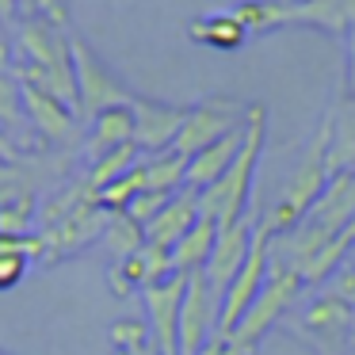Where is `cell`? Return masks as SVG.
<instances>
[{
    "instance_id": "obj_38",
    "label": "cell",
    "mask_w": 355,
    "mask_h": 355,
    "mask_svg": "<svg viewBox=\"0 0 355 355\" xmlns=\"http://www.w3.org/2000/svg\"><path fill=\"white\" fill-rule=\"evenodd\" d=\"M347 237H352V241H355V222H352V230H347Z\"/></svg>"
},
{
    "instance_id": "obj_15",
    "label": "cell",
    "mask_w": 355,
    "mask_h": 355,
    "mask_svg": "<svg viewBox=\"0 0 355 355\" xmlns=\"http://www.w3.org/2000/svg\"><path fill=\"white\" fill-rule=\"evenodd\" d=\"M291 27H317L347 39L355 27V0H291Z\"/></svg>"
},
{
    "instance_id": "obj_41",
    "label": "cell",
    "mask_w": 355,
    "mask_h": 355,
    "mask_svg": "<svg viewBox=\"0 0 355 355\" xmlns=\"http://www.w3.org/2000/svg\"><path fill=\"white\" fill-rule=\"evenodd\" d=\"M0 355H12V352H4V347H0Z\"/></svg>"
},
{
    "instance_id": "obj_30",
    "label": "cell",
    "mask_w": 355,
    "mask_h": 355,
    "mask_svg": "<svg viewBox=\"0 0 355 355\" xmlns=\"http://www.w3.org/2000/svg\"><path fill=\"white\" fill-rule=\"evenodd\" d=\"M324 294H332V298H340L344 306L355 309V260H347L344 268L336 271V279L324 286Z\"/></svg>"
},
{
    "instance_id": "obj_1",
    "label": "cell",
    "mask_w": 355,
    "mask_h": 355,
    "mask_svg": "<svg viewBox=\"0 0 355 355\" xmlns=\"http://www.w3.org/2000/svg\"><path fill=\"white\" fill-rule=\"evenodd\" d=\"M73 27H58L50 19H24L16 27V77L39 92L62 100L77 111V65H73Z\"/></svg>"
},
{
    "instance_id": "obj_24",
    "label": "cell",
    "mask_w": 355,
    "mask_h": 355,
    "mask_svg": "<svg viewBox=\"0 0 355 355\" xmlns=\"http://www.w3.org/2000/svg\"><path fill=\"white\" fill-rule=\"evenodd\" d=\"M100 245H103V252L111 256V263H123V260H130V256H138L149 241H146V230H141L130 214H111Z\"/></svg>"
},
{
    "instance_id": "obj_37",
    "label": "cell",
    "mask_w": 355,
    "mask_h": 355,
    "mask_svg": "<svg viewBox=\"0 0 355 355\" xmlns=\"http://www.w3.org/2000/svg\"><path fill=\"white\" fill-rule=\"evenodd\" d=\"M0 69H8V46L0 42Z\"/></svg>"
},
{
    "instance_id": "obj_9",
    "label": "cell",
    "mask_w": 355,
    "mask_h": 355,
    "mask_svg": "<svg viewBox=\"0 0 355 355\" xmlns=\"http://www.w3.org/2000/svg\"><path fill=\"white\" fill-rule=\"evenodd\" d=\"M256 225H260V218H256V210H248L245 218H237L233 225H218V245L214 252H210L207 268H202V275L214 283V291H230V283L241 275V268H245L248 252H252V241H256Z\"/></svg>"
},
{
    "instance_id": "obj_42",
    "label": "cell",
    "mask_w": 355,
    "mask_h": 355,
    "mask_svg": "<svg viewBox=\"0 0 355 355\" xmlns=\"http://www.w3.org/2000/svg\"><path fill=\"white\" fill-rule=\"evenodd\" d=\"M352 260H355V252H352Z\"/></svg>"
},
{
    "instance_id": "obj_25",
    "label": "cell",
    "mask_w": 355,
    "mask_h": 355,
    "mask_svg": "<svg viewBox=\"0 0 355 355\" xmlns=\"http://www.w3.org/2000/svg\"><path fill=\"white\" fill-rule=\"evenodd\" d=\"M39 195L24 191L19 199L4 202L0 207V237H35V225H39Z\"/></svg>"
},
{
    "instance_id": "obj_26",
    "label": "cell",
    "mask_w": 355,
    "mask_h": 355,
    "mask_svg": "<svg viewBox=\"0 0 355 355\" xmlns=\"http://www.w3.org/2000/svg\"><path fill=\"white\" fill-rule=\"evenodd\" d=\"M141 161H146V153H141L138 146H126V149H119V153H107V157H100V161H92L88 184H92L96 191H103V187L119 184V180L126 176V172H134Z\"/></svg>"
},
{
    "instance_id": "obj_10",
    "label": "cell",
    "mask_w": 355,
    "mask_h": 355,
    "mask_svg": "<svg viewBox=\"0 0 355 355\" xmlns=\"http://www.w3.org/2000/svg\"><path fill=\"white\" fill-rule=\"evenodd\" d=\"M130 111H134V123H138V138L134 141H138V149L146 157H153V153H168L176 146L191 107H184V103H161V100H149V96H134Z\"/></svg>"
},
{
    "instance_id": "obj_40",
    "label": "cell",
    "mask_w": 355,
    "mask_h": 355,
    "mask_svg": "<svg viewBox=\"0 0 355 355\" xmlns=\"http://www.w3.org/2000/svg\"><path fill=\"white\" fill-rule=\"evenodd\" d=\"M0 42H4V24H0Z\"/></svg>"
},
{
    "instance_id": "obj_5",
    "label": "cell",
    "mask_w": 355,
    "mask_h": 355,
    "mask_svg": "<svg viewBox=\"0 0 355 355\" xmlns=\"http://www.w3.org/2000/svg\"><path fill=\"white\" fill-rule=\"evenodd\" d=\"M302 286H306V283H302L298 271L271 268L268 271V283H263V291H260V298L252 302V309L245 313V321H241L230 336L237 340L248 355H256V352H260V344H263V336H268V332L286 317V309L294 306V298L302 294Z\"/></svg>"
},
{
    "instance_id": "obj_2",
    "label": "cell",
    "mask_w": 355,
    "mask_h": 355,
    "mask_svg": "<svg viewBox=\"0 0 355 355\" xmlns=\"http://www.w3.org/2000/svg\"><path fill=\"white\" fill-rule=\"evenodd\" d=\"M263 138H268V111L263 103H248V123H245V146H241L237 161L230 164L222 180L207 191H199V210L202 218L218 225H233L252 210V184H256V164L263 153Z\"/></svg>"
},
{
    "instance_id": "obj_21",
    "label": "cell",
    "mask_w": 355,
    "mask_h": 355,
    "mask_svg": "<svg viewBox=\"0 0 355 355\" xmlns=\"http://www.w3.org/2000/svg\"><path fill=\"white\" fill-rule=\"evenodd\" d=\"M214 245H218V222L199 218L195 230L172 248V263H176V271L180 275H195V271H202L207 260H210V252H214Z\"/></svg>"
},
{
    "instance_id": "obj_27",
    "label": "cell",
    "mask_w": 355,
    "mask_h": 355,
    "mask_svg": "<svg viewBox=\"0 0 355 355\" xmlns=\"http://www.w3.org/2000/svg\"><path fill=\"white\" fill-rule=\"evenodd\" d=\"M107 340H111V347H115V352H134V347L153 344V332H149L146 317H123V321L111 324Z\"/></svg>"
},
{
    "instance_id": "obj_8",
    "label": "cell",
    "mask_w": 355,
    "mask_h": 355,
    "mask_svg": "<svg viewBox=\"0 0 355 355\" xmlns=\"http://www.w3.org/2000/svg\"><path fill=\"white\" fill-rule=\"evenodd\" d=\"M187 294V275H168L164 283H153L141 291L146 302V321L153 332V347L161 355H180V309Z\"/></svg>"
},
{
    "instance_id": "obj_12",
    "label": "cell",
    "mask_w": 355,
    "mask_h": 355,
    "mask_svg": "<svg viewBox=\"0 0 355 355\" xmlns=\"http://www.w3.org/2000/svg\"><path fill=\"white\" fill-rule=\"evenodd\" d=\"M24 107H27V119H31L42 146H65V141H73L77 123H80V115L73 107H65L62 100H54V96L39 92L31 85H24Z\"/></svg>"
},
{
    "instance_id": "obj_20",
    "label": "cell",
    "mask_w": 355,
    "mask_h": 355,
    "mask_svg": "<svg viewBox=\"0 0 355 355\" xmlns=\"http://www.w3.org/2000/svg\"><path fill=\"white\" fill-rule=\"evenodd\" d=\"M230 16L248 35H271L291 27V0H237L230 4Z\"/></svg>"
},
{
    "instance_id": "obj_31",
    "label": "cell",
    "mask_w": 355,
    "mask_h": 355,
    "mask_svg": "<svg viewBox=\"0 0 355 355\" xmlns=\"http://www.w3.org/2000/svg\"><path fill=\"white\" fill-rule=\"evenodd\" d=\"M24 191H31V184L19 176L16 164H0V207H4V202H12V199H19Z\"/></svg>"
},
{
    "instance_id": "obj_19",
    "label": "cell",
    "mask_w": 355,
    "mask_h": 355,
    "mask_svg": "<svg viewBox=\"0 0 355 355\" xmlns=\"http://www.w3.org/2000/svg\"><path fill=\"white\" fill-rule=\"evenodd\" d=\"M332 141H329V164L336 172H355V96H340L336 107L329 111Z\"/></svg>"
},
{
    "instance_id": "obj_17",
    "label": "cell",
    "mask_w": 355,
    "mask_h": 355,
    "mask_svg": "<svg viewBox=\"0 0 355 355\" xmlns=\"http://www.w3.org/2000/svg\"><path fill=\"white\" fill-rule=\"evenodd\" d=\"M352 306H344L340 298H332V294H317L313 302L306 306V313H302V324H306L309 332H313L321 344H340L344 336H352Z\"/></svg>"
},
{
    "instance_id": "obj_32",
    "label": "cell",
    "mask_w": 355,
    "mask_h": 355,
    "mask_svg": "<svg viewBox=\"0 0 355 355\" xmlns=\"http://www.w3.org/2000/svg\"><path fill=\"white\" fill-rule=\"evenodd\" d=\"M344 92L355 96V27L344 39Z\"/></svg>"
},
{
    "instance_id": "obj_23",
    "label": "cell",
    "mask_w": 355,
    "mask_h": 355,
    "mask_svg": "<svg viewBox=\"0 0 355 355\" xmlns=\"http://www.w3.org/2000/svg\"><path fill=\"white\" fill-rule=\"evenodd\" d=\"M187 168H191V161L184 153H176V149L146 157V191L180 195L187 187Z\"/></svg>"
},
{
    "instance_id": "obj_3",
    "label": "cell",
    "mask_w": 355,
    "mask_h": 355,
    "mask_svg": "<svg viewBox=\"0 0 355 355\" xmlns=\"http://www.w3.org/2000/svg\"><path fill=\"white\" fill-rule=\"evenodd\" d=\"M329 141H332V123H329V115H324L321 123H317L313 138L306 141V149H302L294 172L286 176V184H283V191H279L275 207L263 214V222H268V230L275 233V237H279V233H286V230H294V225H298L302 218L317 207V199L324 195V187H329V180H332Z\"/></svg>"
},
{
    "instance_id": "obj_29",
    "label": "cell",
    "mask_w": 355,
    "mask_h": 355,
    "mask_svg": "<svg viewBox=\"0 0 355 355\" xmlns=\"http://www.w3.org/2000/svg\"><path fill=\"white\" fill-rule=\"evenodd\" d=\"M27 268H31V260H27V256L0 252V291H12V286H19V283H24Z\"/></svg>"
},
{
    "instance_id": "obj_7",
    "label": "cell",
    "mask_w": 355,
    "mask_h": 355,
    "mask_svg": "<svg viewBox=\"0 0 355 355\" xmlns=\"http://www.w3.org/2000/svg\"><path fill=\"white\" fill-rule=\"evenodd\" d=\"M245 123H248V107H237L233 100L191 103L187 123H184V130H180V138H176L172 149L191 161V157H199L202 149H210V146H218L222 138H230V134L245 130Z\"/></svg>"
},
{
    "instance_id": "obj_36",
    "label": "cell",
    "mask_w": 355,
    "mask_h": 355,
    "mask_svg": "<svg viewBox=\"0 0 355 355\" xmlns=\"http://www.w3.org/2000/svg\"><path fill=\"white\" fill-rule=\"evenodd\" d=\"M115 355H161V352H157L153 344H146V347H134V352H115Z\"/></svg>"
},
{
    "instance_id": "obj_28",
    "label": "cell",
    "mask_w": 355,
    "mask_h": 355,
    "mask_svg": "<svg viewBox=\"0 0 355 355\" xmlns=\"http://www.w3.org/2000/svg\"><path fill=\"white\" fill-rule=\"evenodd\" d=\"M168 202H172V195H161V191H141L138 199H134L130 207H126V214H130L134 222L141 225V230H146V225L153 222V218L161 214V210L168 207Z\"/></svg>"
},
{
    "instance_id": "obj_4",
    "label": "cell",
    "mask_w": 355,
    "mask_h": 355,
    "mask_svg": "<svg viewBox=\"0 0 355 355\" xmlns=\"http://www.w3.org/2000/svg\"><path fill=\"white\" fill-rule=\"evenodd\" d=\"M69 42H73V65H77V96H80L77 115L92 123V119L103 115V111L130 107L134 92L111 73V65L103 62L77 31H69Z\"/></svg>"
},
{
    "instance_id": "obj_18",
    "label": "cell",
    "mask_w": 355,
    "mask_h": 355,
    "mask_svg": "<svg viewBox=\"0 0 355 355\" xmlns=\"http://www.w3.org/2000/svg\"><path fill=\"white\" fill-rule=\"evenodd\" d=\"M241 146H245V130L230 134V138H222L218 146L202 149L199 157H191V168H187V187L191 191H207V187H214L218 180L230 172V164L237 161Z\"/></svg>"
},
{
    "instance_id": "obj_14",
    "label": "cell",
    "mask_w": 355,
    "mask_h": 355,
    "mask_svg": "<svg viewBox=\"0 0 355 355\" xmlns=\"http://www.w3.org/2000/svg\"><path fill=\"white\" fill-rule=\"evenodd\" d=\"M202 218L199 210V191H191V187H184L180 195H172V202L161 210V214L153 218V222L146 225V241L157 248H176L180 241L187 237V233L195 230V222Z\"/></svg>"
},
{
    "instance_id": "obj_34",
    "label": "cell",
    "mask_w": 355,
    "mask_h": 355,
    "mask_svg": "<svg viewBox=\"0 0 355 355\" xmlns=\"http://www.w3.org/2000/svg\"><path fill=\"white\" fill-rule=\"evenodd\" d=\"M19 0H0V24H4V31L8 27H19Z\"/></svg>"
},
{
    "instance_id": "obj_16",
    "label": "cell",
    "mask_w": 355,
    "mask_h": 355,
    "mask_svg": "<svg viewBox=\"0 0 355 355\" xmlns=\"http://www.w3.org/2000/svg\"><path fill=\"white\" fill-rule=\"evenodd\" d=\"M138 123H134V111L130 107H115V111H103V115L92 119L88 126V161H100L107 153H119L126 146H138Z\"/></svg>"
},
{
    "instance_id": "obj_6",
    "label": "cell",
    "mask_w": 355,
    "mask_h": 355,
    "mask_svg": "<svg viewBox=\"0 0 355 355\" xmlns=\"http://www.w3.org/2000/svg\"><path fill=\"white\" fill-rule=\"evenodd\" d=\"M222 332V291H214L202 271L187 275V294L180 309V355H199Z\"/></svg>"
},
{
    "instance_id": "obj_35",
    "label": "cell",
    "mask_w": 355,
    "mask_h": 355,
    "mask_svg": "<svg viewBox=\"0 0 355 355\" xmlns=\"http://www.w3.org/2000/svg\"><path fill=\"white\" fill-rule=\"evenodd\" d=\"M24 161H27V153H19V149L0 134V164H24Z\"/></svg>"
},
{
    "instance_id": "obj_11",
    "label": "cell",
    "mask_w": 355,
    "mask_h": 355,
    "mask_svg": "<svg viewBox=\"0 0 355 355\" xmlns=\"http://www.w3.org/2000/svg\"><path fill=\"white\" fill-rule=\"evenodd\" d=\"M107 222H111V210H103L100 202H96V207H85L73 218H65L62 225H54V230L35 233V237L42 241V263H58V260H65V256H73V252H85L88 245H96V241L103 237Z\"/></svg>"
},
{
    "instance_id": "obj_22",
    "label": "cell",
    "mask_w": 355,
    "mask_h": 355,
    "mask_svg": "<svg viewBox=\"0 0 355 355\" xmlns=\"http://www.w3.org/2000/svg\"><path fill=\"white\" fill-rule=\"evenodd\" d=\"M187 35H191L199 46H210V50H237V46H245V39H248V31L230 16V8L195 19V24L187 27Z\"/></svg>"
},
{
    "instance_id": "obj_33",
    "label": "cell",
    "mask_w": 355,
    "mask_h": 355,
    "mask_svg": "<svg viewBox=\"0 0 355 355\" xmlns=\"http://www.w3.org/2000/svg\"><path fill=\"white\" fill-rule=\"evenodd\" d=\"M199 355H248V352H245V347H241L233 336H225V332H218V336L210 340V344L202 347Z\"/></svg>"
},
{
    "instance_id": "obj_13",
    "label": "cell",
    "mask_w": 355,
    "mask_h": 355,
    "mask_svg": "<svg viewBox=\"0 0 355 355\" xmlns=\"http://www.w3.org/2000/svg\"><path fill=\"white\" fill-rule=\"evenodd\" d=\"M0 134L27 157L42 146L35 126H31V119H27V107H24V80L16 77L12 65L0 69Z\"/></svg>"
},
{
    "instance_id": "obj_39",
    "label": "cell",
    "mask_w": 355,
    "mask_h": 355,
    "mask_svg": "<svg viewBox=\"0 0 355 355\" xmlns=\"http://www.w3.org/2000/svg\"><path fill=\"white\" fill-rule=\"evenodd\" d=\"M352 336H355V313H352Z\"/></svg>"
}]
</instances>
